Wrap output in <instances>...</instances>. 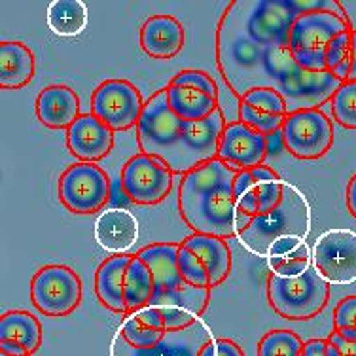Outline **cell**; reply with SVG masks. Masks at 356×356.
Returning a JSON list of instances; mask_svg holds the SVG:
<instances>
[{
  "mask_svg": "<svg viewBox=\"0 0 356 356\" xmlns=\"http://www.w3.org/2000/svg\"><path fill=\"white\" fill-rule=\"evenodd\" d=\"M222 108L203 122H184L172 114L167 88L158 89L146 101L137 125L140 152L159 159L175 175H188L199 165L218 158L220 138L226 129Z\"/></svg>",
  "mask_w": 356,
  "mask_h": 356,
  "instance_id": "obj_1",
  "label": "cell"
},
{
  "mask_svg": "<svg viewBox=\"0 0 356 356\" xmlns=\"http://www.w3.org/2000/svg\"><path fill=\"white\" fill-rule=\"evenodd\" d=\"M237 172L239 169L214 158L182 177L178 186V213L193 233L227 241L239 237L252 222L239 213L233 197Z\"/></svg>",
  "mask_w": 356,
  "mask_h": 356,
  "instance_id": "obj_2",
  "label": "cell"
},
{
  "mask_svg": "<svg viewBox=\"0 0 356 356\" xmlns=\"http://www.w3.org/2000/svg\"><path fill=\"white\" fill-rule=\"evenodd\" d=\"M180 243H152L137 252L154 273V298L148 307L159 309L169 332H182L197 324L209 307L213 288H197L182 279L177 254Z\"/></svg>",
  "mask_w": 356,
  "mask_h": 356,
  "instance_id": "obj_3",
  "label": "cell"
},
{
  "mask_svg": "<svg viewBox=\"0 0 356 356\" xmlns=\"http://www.w3.org/2000/svg\"><path fill=\"white\" fill-rule=\"evenodd\" d=\"M216 67L233 95L243 99L256 88H275L264 65L266 49L250 38L245 0H233L216 25Z\"/></svg>",
  "mask_w": 356,
  "mask_h": 356,
  "instance_id": "obj_4",
  "label": "cell"
},
{
  "mask_svg": "<svg viewBox=\"0 0 356 356\" xmlns=\"http://www.w3.org/2000/svg\"><path fill=\"white\" fill-rule=\"evenodd\" d=\"M275 89L286 103L288 114L302 110H316L322 104L332 103L343 82L330 70L311 72L302 69L288 49V44H279L266 49L264 59Z\"/></svg>",
  "mask_w": 356,
  "mask_h": 356,
  "instance_id": "obj_5",
  "label": "cell"
},
{
  "mask_svg": "<svg viewBox=\"0 0 356 356\" xmlns=\"http://www.w3.org/2000/svg\"><path fill=\"white\" fill-rule=\"evenodd\" d=\"M311 226H313V209L307 195L300 188L286 182L281 205L269 214L252 218V222L239 233L237 239L258 258H267L277 241L286 237L307 239Z\"/></svg>",
  "mask_w": 356,
  "mask_h": 356,
  "instance_id": "obj_6",
  "label": "cell"
},
{
  "mask_svg": "<svg viewBox=\"0 0 356 356\" xmlns=\"http://www.w3.org/2000/svg\"><path fill=\"white\" fill-rule=\"evenodd\" d=\"M267 300L275 313L286 321H311L321 315L330 300V284L315 266L300 277H267Z\"/></svg>",
  "mask_w": 356,
  "mask_h": 356,
  "instance_id": "obj_7",
  "label": "cell"
},
{
  "mask_svg": "<svg viewBox=\"0 0 356 356\" xmlns=\"http://www.w3.org/2000/svg\"><path fill=\"white\" fill-rule=\"evenodd\" d=\"M345 31H353V27L328 12L300 14L290 29L288 49L302 69L321 72L326 70L328 46Z\"/></svg>",
  "mask_w": 356,
  "mask_h": 356,
  "instance_id": "obj_8",
  "label": "cell"
},
{
  "mask_svg": "<svg viewBox=\"0 0 356 356\" xmlns=\"http://www.w3.org/2000/svg\"><path fill=\"white\" fill-rule=\"evenodd\" d=\"M83 282L69 266L49 264L31 279V302L42 315L61 318L82 303Z\"/></svg>",
  "mask_w": 356,
  "mask_h": 356,
  "instance_id": "obj_9",
  "label": "cell"
},
{
  "mask_svg": "<svg viewBox=\"0 0 356 356\" xmlns=\"http://www.w3.org/2000/svg\"><path fill=\"white\" fill-rule=\"evenodd\" d=\"M57 195L69 213L80 216L95 214L108 205L110 178L97 163L76 161L59 177Z\"/></svg>",
  "mask_w": 356,
  "mask_h": 356,
  "instance_id": "obj_10",
  "label": "cell"
},
{
  "mask_svg": "<svg viewBox=\"0 0 356 356\" xmlns=\"http://www.w3.org/2000/svg\"><path fill=\"white\" fill-rule=\"evenodd\" d=\"M146 101L135 83L127 80H104L91 95V114L114 131H127L140 122Z\"/></svg>",
  "mask_w": 356,
  "mask_h": 356,
  "instance_id": "obj_11",
  "label": "cell"
},
{
  "mask_svg": "<svg viewBox=\"0 0 356 356\" xmlns=\"http://www.w3.org/2000/svg\"><path fill=\"white\" fill-rule=\"evenodd\" d=\"M120 182L129 201L152 207L161 203L171 193L175 172L159 159L138 152L122 167Z\"/></svg>",
  "mask_w": 356,
  "mask_h": 356,
  "instance_id": "obj_12",
  "label": "cell"
},
{
  "mask_svg": "<svg viewBox=\"0 0 356 356\" xmlns=\"http://www.w3.org/2000/svg\"><path fill=\"white\" fill-rule=\"evenodd\" d=\"M282 140L294 158H324L334 146V125L321 108L294 112L284 120Z\"/></svg>",
  "mask_w": 356,
  "mask_h": 356,
  "instance_id": "obj_13",
  "label": "cell"
},
{
  "mask_svg": "<svg viewBox=\"0 0 356 356\" xmlns=\"http://www.w3.org/2000/svg\"><path fill=\"white\" fill-rule=\"evenodd\" d=\"M313 266L328 284L356 282V232L334 227L318 235L313 247Z\"/></svg>",
  "mask_w": 356,
  "mask_h": 356,
  "instance_id": "obj_14",
  "label": "cell"
},
{
  "mask_svg": "<svg viewBox=\"0 0 356 356\" xmlns=\"http://www.w3.org/2000/svg\"><path fill=\"white\" fill-rule=\"evenodd\" d=\"M298 15L292 0H245L248 35L264 48L288 44Z\"/></svg>",
  "mask_w": 356,
  "mask_h": 356,
  "instance_id": "obj_15",
  "label": "cell"
},
{
  "mask_svg": "<svg viewBox=\"0 0 356 356\" xmlns=\"http://www.w3.org/2000/svg\"><path fill=\"white\" fill-rule=\"evenodd\" d=\"M269 146L267 137L250 129L243 122H229L222 133L218 158L239 171H252L266 163Z\"/></svg>",
  "mask_w": 356,
  "mask_h": 356,
  "instance_id": "obj_16",
  "label": "cell"
},
{
  "mask_svg": "<svg viewBox=\"0 0 356 356\" xmlns=\"http://www.w3.org/2000/svg\"><path fill=\"white\" fill-rule=\"evenodd\" d=\"M67 150L82 163H97L114 148V131L91 112L82 114L65 131Z\"/></svg>",
  "mask_w": 356,
  "mask_h": 356,
  "instance_id": "obj_17",
  "label": "cell"
},
{
  "mask_svg": "<svg viewBox=\"0 0 356 356\" xmlns=\"http://www.w3.org/2000/svg\"><path fill=\"white\" fill-rule=\"evenodd\" d=\"M184 25L172 15H152L140 27V48L152 59L169 61L184 49Z\"/></svg>",
  "mask_w": 356,
  "mask_h": 356,
  "instance_id": "obj_18",
  "label": "cell"
},
{
  "mask_svg": "<svg viewBox=\"0 0 356 356\" xmlns=\"http://www.w3.org/2000/svg\"><path fill=\"white\" fill-rule=\"evenodd\" d=\"M35 112L38 122L48 129H69L80 112V97L74 89L65 83H51L42 89L35 101Z\"/></svg>",
  "mask_w": 356,
  "mask_h": 356,
  "instance_id": "obj_19",
  "label": "cell"
},
{
  "mask_svg": "<svg viewBox=\"0 0 356 356\" xmlns=\"http://www.w3.org/2000/svg\"><path fill=\"white\" fill-rule=\"evenodd\" d=\"M209 339H213L205 324H193L192 328L182 330V332H169L163 337V341L159 343L156 349L150 350H137L129 347L127 343L118 337L112 343V356H197L201 347Z\"/></svg>",
  "mask_w": 356,
  "mask_h": 356,
  "instance_id": "obj_20",
  "label": "cell"
},
{
  "mask_svg": "<svg viewBox=\"0 0 356 356\" xmlns=\"http://www.w3.org/2000/svg\"><path fill=\"white\" fill-rule=\"evenodd\" d=\"M138 239V220L125 209H106L95 220V241L112 256L129 250Z\"/></svg>",
  "mask_w": 356,
  "mask_h": 356,
  "instance_id": "obj_21",
  "label": "cell"
},
{
  "mask_svg": "<svg viewBox=\"0 0 356 356\" xmlns=\"http://www.w3.org/2000/svg\"><path fill=\"white\" fill-rule=\"evenodd\" d=\"M135 254H120V256H110L97 267L95 271V296L104 307L118 313V315H127L125 307V275L127 267Z\"/></svg>",
  "mask_w": 356,
  "mask_h": 356,
  "instance_id": "obj_22",
  "label": "cell"
},
{
  "mask_svg": "<svg viewBox=\"0 0 356 356\" xmlns=\"http://www.w3.org/2000/svg\"><path fill=\"white\" fill-rule=\"evenodd\" d=\"M182 247L190 248L199 260L207 267V273L211 279V288L220 286L232 273L233 258L232 248L226 239H220L214 235H201V233H192L186 237Z\"/></svg>",
  "mask_w": 356,
  "mask_h": 356,
  "instance_id": "obj_23",
  "label": "cell"
},
{
  "mask_svg": "<svg viewBox=\"0 0 356 356\" xmlns=\"http://www.w3.org/2000/svg\"><path fill=\"white\" fill-rule=\"evenodd\" d=\"M36 72L35 54L17 40L0 42V88L15 91L33 82Z\"/></svg>",
  "mask_w": 356,
  "mask_h": 356,
  "instance_id": "obj_24",
  "label": "cell"
},
{
  "mask_svg": "<svg viewBox=\"0 0 356 356\" xmlns=\"http://www.w3.org/2000/svg\"><path fill=\"white\" fill-rule=\"evenodd\" d=\"M167 103L172 114L184 122H203L220 108L214 97L186 86H167Z\"/></svg>",
  "mask_w": 356,
  "mask_h": 356,
  "instance_id": "obj_25",
  "label": "cell"
},
{
  "mask_svg": "<svg viewBox=\"0 0 356 356\" xmlns=\"http://www.w3.org/2000/svg\"><path fill=\"white\" fill-rule=\"evenodd\" d=\"M42 324L33 313L14 309L0 316V341L19 343L33 356L42 347Z\"/></svg>",
  "mask_w": 356,
  "mask_h": 356,
  "instance_id": "obj_26",
  "label": "cell"
},
{
  "mask_svg": "<svg viewBox=\"0 0 356 356\" xmlns=\"http://www.w3.org/2000/svg\"><path fill=\"white\" fill-rule=\"evenodd\" d=\"M49 31L61 38H76L88 29L89 10L82 0H54L46 10Z\"/></svg>",
  "mask_w": 356,
  "mask_h": 356,
  "instance_id": "obj_27",
  "label": "cell"
},
{
  "mask_svg": "<svg viewBox=\"0 0 356 356\" xmlns=\"http://www.w3.org/2000/svg\"><path fill=\"white\" fill-rule=\"evenodd\" d=\"M124 298L127 315H133L140 309H146L154 298V273H152L148 264L140 260L137 254L133 256V260L127 267Z\"/></svg>",
  "mask_w": 356,
  "mask_h": 356,
  "instance_id": "obj_28",
  "label": "cell"
},
{
  "mask_svg": "<svg viewBox=\"0 0 356 356\" xmlns=\"http://www.w3.org/2000/svg\"><path fill=\"white\" fill-rule=\"evenodd\" d=\"M254 188H256V197H258V211L261 214H269L281 205L282 195H284V186L286 182L279 177V172L275 171L269 165H260L252 169Z\"/></svg>",
  "mask_w": 356,
  "mask_h": 356,
  "instance_id": "obj_29",
  "label": "cell"
},
{
  "mask_svg": "<svg viewBox=\"0 0 356 356\" xmlns=\"http://www.w3.org/2000/svg\"><path fill=\"white\" fill-rule=\"evenodd\" d=\"M302 337L292 330H271L258 343V356H302Z\"/></svg>",
  "mask_w": 356,
  "mask_h": 356,
  "instance_id": "obj_30",
  "label": "cell"
},
{
  "mask_svg": "<svg viewBox=\"0 0 356 356\" xmlns=\"http://www.w3.org/2000/svg\"><path fill=\"white\" fill-rule=\"evenodd\" d=\"M120 336L133 349L150 350L156 349L167 334L146 326L144 322L138 321L137 315H127L122 328H120Z\"/></svg>",
  "mask_w": 356,
  "mask_h": 356,
  "instance_id": "obj_31",
  "label": "cell"
},
{
  "mask_svg": "<svg viewBox=\"0 0 356 356\" xmlns=\"http://www.w3.org/2000/svg\"><path fill=\"white\" fill-rule=\"evenodd\" d=\"M267 264H269L271 273L277 277H286V279L300 277L313 267V250L309 248L307 243H302L294 252H290L279 260H267Z\"/></svg>",
  "mask_w": 356,
  "mask_h": 356,
  "instance_id": "obj_32",
  "label": "cell"
},
{
  "mask_svg": "<svg viewBox=\"0 0 356 356\" xmlns=\"http://www.w3.org/2000/svg\"><path fill=\"white\" fill-rule=\"evenodd\" d=\"M332 114L345 129H356V82H345L332 99Z\"/></svg>",
  "mask_w": 356,
  "mask_h": 356,
  "instance_id": "obj_33",
  "label": "cell"
},
{
  "mask_svg": "<svg viewBox=\"0 0 356 356\" xmlns=\"http://www.w3.org/2000/svg\"><path fill=\"white\" fill-rule=\"evenodd\" d=\"M241 104L252 106L254 110L267 112V114H275V116H288L286 103L282 95L275 88H256L248 91L247 95L239 101Z\"/></svg>",
  "mask_w": 356,
  "mask_h": 356,
  "instance_id": "obj_34",
  "label": "cell"
},
{
  "mask_svg": "<svg viewBox=\"0 0 356 356\" xmlns=\"http://www.w3.org/2000/svg\"><path fill=\"white\" fill-rule=\"evenodd\" d=\"M233 197H235L241 214H245L248 218H256L260 214L256 188H254V177L250 171L237 172V178L233 182Z\"/></svg>",
  "mask_w": 356,
  "mask_h": 356,
  "instance_id": "obj_35",
  "label": "cell"
},
{
  "mask_svg": "<svg viewBox=\"0 0 356 356\" xmlns=\"http://www.w3.org/2000/svg\"><path fill=\"white\" fill-rule=\"evenodd\" d=\"M177 266L182 279L186 282H190L192 286L211 288V279H209V273H207V267L203 266V261L199 260L190 248L180 245V250L177 254Z\"/></svg>",
  "mask_w": 356,
  "mask_h": 356,
  "instance_id": "obj_36",
  "label": "cell"
},
{
  "mask_svg": "<svg viewBox=\"0 0 356 356\" xmlns=\"http://www.w3.org/2000/svg\"><path fill=\"white\" fill-rule=\"evenodd\" d=\"M284 120H286V116L267 114V112H260V110H254L252 106L239 103V122L248 125L250 129L266 135V137L281 131L282 125H284Z\"/></svg>",
  "mask_w": 356,
  "mask_h": 356,
  "instance_id": "obj_37",
  "label": "cell"
},
{
  "mask_svg": "<svg viewBox=\"0 0 356 356\" xmlns=\"http://www.w3.org/2000/svg\"><path fill=\"white\" fill-rule=\"evenodd\" d=\"M334 332L356 343V296H347L334 309Z\"/></svg>",
  "mask_w": 356,
  "mask_h": 356,
  "instance_id": "obj_38",
  "label": "cell"
},
{
  "mask_svg": "<svg viewBox=\"0 0 356 356\" xmlns=\"http://www.w3.org/2000/svg\"><path fill=\"white\" fill-rule=\"evenodd\" d=\"M169 86H186V88H193L203 91L207 95L214 97L218 101L220 91L218 86L214 82V78L205 70L199 69H184L177 72V76H172V80L169 82Z\"/></svg>",
  "mask_w": 356,
  "mask_h": 356,
  "instance_id": "obj_39",
  "label": "cell"
},
{
  "mask_svg": "<svg viewBox=\"0 0 356 356\" xmlns=\"http://www.w3.org/2000/svg\"><path fill=\"white\" fill-rule=\"evenodd\" d=\"M197 356H245L239 345L226 337H213L201 347Z\"/></svg>",
  "mask_w": 356,
  "mask_h": 356,
  "instance_id": "obj_40",
  "label": "cell"
},
{
  "mask_svg": "<svg viewBox=\"0 0 356 356\" xmlns=\"http://www.w3.org/2000/svg\"><path fill=\"white\" fill-rule=\"evenodd\" d=\"M133 315H137L138 321L144 322L146 326H150V328L159 330V332H165V334H167V328H165V318L159 309L146 307L137 311V313H133Z\"/></svg>",
  "mask_w": 356,
  "mask_h": 356,
  "instance_id": "obj_41",
  "label": "cell"
},
{
  "mask_svg": "<svg viewBox=\"0 0 356 356\" xmlns=\"http://www.w3.org/2000/svg\"><path fill=\"white\" fill-rule=\"evenodd\" d=\"M302 243L305 241L302 239H296V237H286V239H281L275 243L271 250H269V256H267V260H279V258H284L290 252H294L296 248L300 247Z\"/></svg>",
  "mask_w": 356,
  "mask_h": 356,
  "instance_id": "obj_42",
  "label": "cell"
},
{
  "mask_svg": "<svg viewBox=\"0 0 356 356\" xmlns=\"http://www.w3.org/2000/svg\"><path fill=\"white\" fill-rule=\"evenodd\" d=\"M328 350V339H309L303 345L302 356H326Z\"/></svg>",
  "mask_w": 356,
  "mask_h": 356,
  "instance_id": "obj_43",
  "label": "cell"
},
{
  "mask_svg": "<svg viewBox=\"0 0 356 356\" xmlns=\"http://www.w3.org/2000/svg\"><path fill=\"white\" fill-rule=\"evenodd\" d=\"M328 341L336 345L337 349H339V353H341V356H356V343L343 339L337 332H332V334H330Z\"/></svg>",
  "mask_w": 356,
  "mask_h": 356,
  "instance_id": "obj_44",
  "label": "cell"
},
{
  "mask_svg": "<svg viewBox=\"0 0 356 356\" xmlns=\"http://www.w3.org/2000/svg\"><path fill=\"white\" fill-rule=\"evenodd\" d=\"M0 353H4V355L10 356H31L29 355V350L19 345V343L14 341H0Z\"/></svg>",
  "mask_w": 356,
  "mask_h": 356,
  "instance_id": "obj_45",
  "label": "cell"
},
{
  "mask_svg": "<svg viewBox=\"0 0 356 356\" xmlns=\"http://www.w3.org/2000/svg\"><path fill=\"white\" fill-rule=\"evenodd\" d=\"M347 207H349L350 214L356 218V175L349 180L347 186Z\"/></svg>",
  "mask_w": 356,
  "mask_h": 356,
  "instance_id": "obj_46",
  "label": "cell"
},
{
  "mask_svg": "<svg viewBox=\"0 0 356 356\" xmlns=\"http://www.w3.org/2000/svg\"><path fill=\"white\" fill-rule=\"evenodd\" d=\"M350 70H349V80L347 82H356V31L353 29L350 33Z\"/></svg>",
  "mask_w": 356,
  "mask_h": 356,
  "instance_id": "obj_47",
  "label": "cell"
},
{
  "mask_svg": "<svg viewBox=\"0 0 356 356\" xmlns=\"http://www.w3.org/2000/svg\"><path fill=\"white\" fill-rule=\"evenodd\" d=\"M326 356H341V353H339V349H337L334 343L328 341V350H326Z\"/></svg>",
  "mask_w": 356,
  "mask_h": 356,
  "instance_id": "obj_48",
  "label": "cell"
},
{
  "mask_svg": "<svg viewBox=\"0 0 356 356\" xmlns=\"http://www.w3.org/2000/svg\"><path fill=\"white\" fill-rule=\"evenodd\" d=\"M0 356H10V355H4V353H0Z\"/></svg>",
  "mask_w": 356,
  "mask_h": 356,
  "instance_id": "obj_49",
  "label": "cell"
}]
</instances>
